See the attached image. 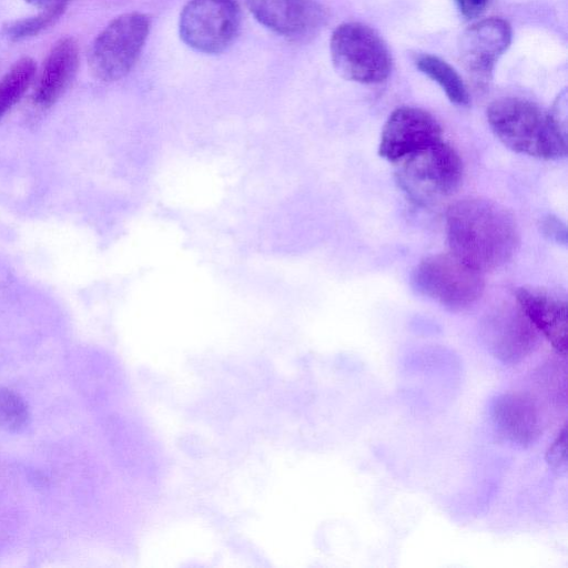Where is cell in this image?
I'll return each instance as SVG.
<instances>
[{
  "label": "cell",
  "mask_w": 568,
  "mask_h": 568,
  "mask_svg": "<svg viewBox=\"0 0 568 568\" xmlns=\"http://www.w3.org/2000/svg\"><path fill=\"white\" fill-rule=\"evenodd\" d=\"M446 234L450 253L481 273L504 266L519 246L514 215L481 197H465L448 207Z\"/></svg>",
  "instance_id": "6da1fadb"
},
{
  "label": "cell",
  "mask_w": 568,
  "mask_h": 568,
  "mask_svg": "<svg viewBox=\"0 0 568 568\" xmlns=\"http://www.w3.org/2000/svg\"><path fill=\"white\" fill-rule=\"evenodd\" d=\"M487 121L507 148L544 160L566 155L565 120L520 98L505 97L487 108Z\"/></svg>",
  "instance_id": "7a4b0ae2"
},
{
  "label": "cell",
  "mask_w": 568,
  "mask_h": 568,
  "mask_svg": "<svg viewBox=\"0 0 568 568\" xmlns=\"http://www.w3.org/2000/svg\"><path fill=\"white\" fill-rule=\"evenodd\" d=\"M397 182L418 204H430L453 194L462 183L463 162L443 140L399 161Z\"/></svg>",
  "instance_id": "3957f363"
},
{
  "label": "cell",
  "mask_w": 568,
  "mask_h": 568,
  "mask_svg": "<svg viewBox=\"0 0 568 568\" xmlns=\"http://www.w3.org/2000/svg\"><path fill=\"white\" fill-rule=\"evenodd\" d=\"M329 48L335 70L349 81L381 83L392 72L393 59L387 44L366 24H339L332 33Z\"/></svg>",
  "instance_id": "277c9868"
},
{
  "label": "cell",
  "mask_w": 568,
  "mask_h": 568,
  "mask_svg": "<svg viewBox=\"0 0 568 568\" xmlns=\"http://www.w3.org/2000/svg\"><path fill=\"white\" fill-rule=\"evenodd\" d=\"M414 287L423 295L452 311L474 305L483 295V273L454 254H436L420 261L412 276Z\"/></svg>",
  "instance_id": "5b68a950"
},
{
  "label": "cell",
  "mask_w": 568,
  "mask_h": 568,
  "mask_svg": "<svg viewBox=\"0 0 568 568\" xmlns=\"http://www.w3.org/2000/svg\"><path fill=\"white\" fill-rule=\"evenodd\" d=\"M150 26V18L140 12H129L113 19L91 45L88 59L91 73L104 82L125 77L144 47Z\"/></svg>",
  "instance_id": "8992f818"
},
{
  "label": "cell",
  "mask_w": 568,
  "mask_h": 568,
  "mask_svg": "<svg viewBox=\"0 0 568 568\" xmlns=\"http://www.w3.org/2000/svg\"><path fill=\"white\" fill-rule=\"evenodd\" d=\"M240 28L241 9L236 0H189L179 23L181 39L207 54L227 49Z\"/></svg>",
  "instance_id": "52a82bcc"
},
{
  "label": "cell",
  "mask_w": 568,
  "mask_h": 568,
  "mask_svg": "<svg viewBox=\"0 0 568 568\" xmlns=\"http://www.w3.org/2000/svg\"><path fill=\"white\" fill-rule=\"evenodd\" d=\"M442 126L430 113L419 108L402 106L390 113L383 126L378 154L389 162H399L442 141Z\"/></svg>",
  "instance_id": "ba28073f"
},
{
  "label": "cell",
  "mask_w": 568,
  "mask_h": 568,
  "mask_svg": "<svg viewBox=\"0 0 568 568\" xmlns=\"http://www.w3.org/2000/svg\"><path fill=\"white\" fill-rule=\"evenodd\" d=\"M511 41V28L501 18H488L464 31L458 43L460 63L478 85H486L493 69Z\"/></svg>",
  "instance_id": "9c48e42d"
},
{
  "label": "cell",
  "mask_w": 568,
  "mask_h": 568,
  "mask_svg": "<svg viewBox=\"0 0 568 568\" xmlns=\"http://www.w3.org/2000/svg\"><path fill=\"white\" fill-rule=\"evenodd\" d=\"M481 337L494 357L504 364H517L534 351L537 331L519 306L506 305L487 315Z\"/></svg>",
  "instance_id": "30bf717a"
},
{
  "label": "cell",
  "mask_w": 568,
  "mask_h": 568,
  "mask_svg": "<svg viewBox=\"0 0 568 568\" xmlns=\"http://www.w3.org/2000/svg\"><path fill=\"white\" fill-rule=\"evenodd\" d=\"M246 6L261 24L293 40L314 36L326 20L316 0H246Z\"/></svg>",
  "instance_id": "8fae6325"
},
{
  "label": "cell",
  "mask_w": 568,
  "mask_h": 568,
  "mask_svg": "<svg viewBox=\"0 0 568 568\" xmlns=\"http://www.w3.org/2000/svg\"><path fill=\"white\" fill-rule=\"evenodd\" d=\"M489 414L496 433L515 446L528 447L541 434L538 406L525 393L509 392L496 396L491 400Z\"/></svg>",
  "instance_id": "7c38bea8"
},
{
  "label": "cell",
  "mask_w": 568,
  "mask_h": 568,
  "mask_svg": "<svg viewBox=\"0 0 568 568\" xmlns=\"http://www.w3.org/2000/svg\"><path fill=\"white\" fill-rule=\"evenodd\" d=\"M519 308L536 331L540 332L556 352L567 354V303L547 291L520 287L516 291Z\"/></svg>",
  "instance_id": "4fadbf2b"
},
{
  "label": "cell",
  "mask_w": 568,
  "mask_h": 568,
  "mask_svg": "<svg viewBox=\"0 0 568 568\" xmlns=\"http://www.w3.org/2000/svg\"><path fill=\"white\" fill-rule=\"evenodd\" d=\"M79 67V45L75 39L65 37L49 51L36 90L34 102L42 108L54 104L70 85Z\"/></svg>",
  "instance_id": "5bb4252c"
},
{
  "label": "cell",
  "mask_w": 568,
  "mask_h": 568,
  "mask_svg": "<svg viewBox=\"0 0 568 568\" xmlns=\"http://www.w3.org/2000/svg\"><path fill=\"white\" fill-rule=\"evenodd\" d=\"M415 64L420 72L439 84L453 103L457 105L468 104L467 88L462 77L450 64L432 54L418 55Z\"/></svg>",
  "instance_id": "9a60e30c"
},
{
  "label": "cell",
  "mask_w": 568,
  "mask_h": 568,
  "mask_svg": "<svg viewBox=\"0 0 568 568\" xmlns=\"http://www.w3.org/2000/svg\"><path fill=\"white\" fill-rule=\"evenodd\" d=\"M37 65L24 57L18 60L0 79V116L8 112L24 94L31 84Z\"/></svg>",
  "instance_id": "2e32d148"
},
{
  "label": "cell",
  "mask_w": 568,
  "mask_h": 568,
  "mask_svg": "<svg viewBox=\"0 0 568 568\" xmlns=\"http://www.w3.org/2000/svg\"><path fill=\"white\" fill-rule=\"evenodd\" d=\"M67 3L42 8L38 14L8 22L2 33L11 41L32 38L53 24L65 11Z\"/></svg>",
  "instance_id": "e0dca14e"
},
{
  "label": "cell",
  "mask_w": 568,
  "mask_h": 568,
  "mask_svg": "<svg viewBox=\"0 0 568 568\" xmlns=\"http://www.w3.org/2000/svg\"><path fill=\"white\" fill-rule=\"evenodd\" d=\"M30 419L26 400L14 390L0 387V429L17 432L24 428Z\"/></svg>",
  "instance_id": "ac0fdd59"
},
{
  "label": "cell",
  "mask_w": 568,
  "mask_h": 568,
  "mask_svg": "<svg viewBox=\"0 0 568 568\" xmlns=\"http://www.w3.org/2000/svg\"><path fill=\"white\" fill-rule=\"evenodd\" d=\"M566 443L567 428L564 425L546 453V460L552 467L558 468L566 463Z\"/></svg>",
  "instance_id": "d6986e66"
},
{
  "label": "cell",
  "mask_w": 568,
  "mask_h": 568,
  "mask_svg": "<svg viewBox=\"0 0 568 568\" xmlns=\"http://www.w3.org/2000/svg\"><path fill=\"white\" fill-rule=\"evenodd\" d=\"M490 0H455L460 13L467 19L480 16Z\"/></svg>",
  "instance_id": "ffe728a7"
},
{
  "label": "cell",
  "mask_w": 568,
  "mask_h": 568,
  "mask_svg": "<svg viewBox=\"0 0 568 568\" xmlns=\"http://www.w3.org/2000/svg\"><path fill=\"white\" fill-rule=\"evenodd\" d=\"M26 1L31 4L45 8V7H50V6H54V4L68 3L69 0H26Z\"/></svg>",
  "instance_id": "44dd1931"
}]
</instances>
